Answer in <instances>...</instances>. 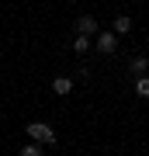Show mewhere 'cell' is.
<instances>
[{
	"mask_svg": "<svg viewBox=\"0 0 149 156\" xmlns=\"http://www.w3.org/2000/svg\"><path fill=\"white\" fill-rule=\"evenodd\" d=\"M28 139H38V142H45V146H55V132L45 122H31L28 125Z\"/></svg>",
	"mask_w": 149,
	"mask_h": 156,
	"instance_id": "6da1fadb",
	"label": "cell"
},
{
	"mask_svg": "<svg viewBox=\"0 0 149 156\" xmlns=\"http://www.w3.org/2000/svg\"><path fill=\"white\" fill-rule=\"evenodd\" d=\"M97 52H104V56H111V52H118V31H97Z\"/></svg>",
	"mask_w": 149,
	"mask_h": 156,
	"instance_id": "7a4b0ae2",
	"label": "cell"
},
{
	"mask_svg": "<svg viewBox=\"0 0 149 156\" xmlns=\"http://www.w3.org/2000/svg\"><path fill=\"white\" fill-rule=\"evenodd\" d=\"M52 94H59V97L73 94V80H69V76H55V80H52Z\"/></svg>",
	"mask_w": 149,
	"mask_h": 156,
	"instance_id": "3957f363",
	"label": "cell"
},
{
	"mask_svg": "<svg viewBox=\"0 0 149 156\" xmlns=\"http://www.w3.org/2000/svg\"><path fill=\"white\" fill-rule=\"evenodd\" d=\"M76 31H83V35H97V31H101V24H97L90 14H83L80 21H76Z\"/></svg>",
	"mask_w": 149,
	"mask_h": 156,
	"instance_id": "277c9868",
	"label": "cell"
},
{
	"mask_svg": "<svg viewBox=\"0 0 149 156\" xmlns=\"http://www.w3.org/2000/svg\"><path fill=\"white\" fill-rule=\"evenodd\" d=\"M42 153H45V142H38V139H28L21 146V156H42Z\"/></svg>",
	"mask_w": 149,
	"mask_h": 156,
	"instance_id": "5b68a950",
	"label": "cell"
},
{
	"mask_svg": "<svg viewBox=\"0 0 149 156\" xmlns=\"http://www.w3.org/2000/svg\"><path fill=\"white\" fill-rule=\"evenodd\" d=\"M111 28H115L118 35H128V31H132V17H128V14H118L115 21H111Z\"/></svg>",
	"mask_w": 149,
	"mask_h": 156,
	"instance_id": "8992f818",
	"label": "cell"
},
{
	"mask_svg": "<svg viewBox=\"0 0 149 156\" xmlns=\"http://www.w3.org/2000/svg\"><path fill=\"white\" fill-rule=\"evenodd\" d=\"M87 49H90V35L76 31V38H73V52H80V56H83V52H87Z\"/></svg>",
	"mask_w": 149,
	"mask_h": 156,
	"instance_id": "52a82bcc",
	"label": "cell"
},
{
	"mask_svg": "<svg viewBox=\"0 0 149 156\" xmlns=\"http://www.w3.org/2000/svg\"><path fill=\"white\" fill-rule=\"evenodd\" d=\"M135 94H139V97H149V76H146V73L135 76Z\"/></svg>",
	"mask_w": 149,
	"mask_h": 156,
	"instance_id": "ba28073f",
	"label": "cell"
},
{
	"mask_svg": "<svg viewBox=\"0 0 149 156\" xmlns=\"http://www.w3.org/2000/svg\"><path fill=\"white\" fill-rule=\"evenodd\" d=\"M146 69H149V59H146V56H132V73H135V76L146 73Z\"/></svg>",
	"mask_w": 149,
	"mask_h": 156,
	"instance_id": "9c48e42d",
	"label": "cell"
}]
</instances>
